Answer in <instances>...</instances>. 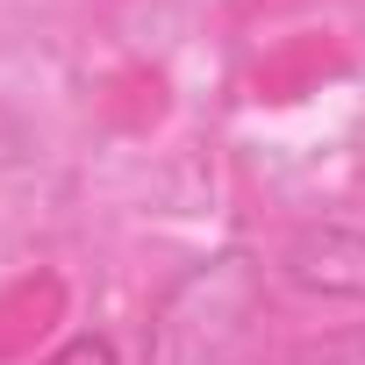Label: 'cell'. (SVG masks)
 <instances>
[{
  "label": "cell",
  "mask_w": 365,
  "mask_h": 365,
  "mask_svg": "<svg viewBox=\"0 0 365 365\" xmlns=\"http://www.w3.org/2000/svg\"><path fill=\"white\" fill-rule=\"evenodd\" d=\"M279 272H287L301 294H322V301H365V230L315 222V230H301V237L279 251Z\"/></svg>",
  "instance_id": "cell-2"
},
{
  "label": "cell",
  "mask_w": 365,
  "mask_h": 365,
  "mask_svg": "<svg viewBox=\"0 0 365 365\" xmlns=\"http://www.w3.org/2000/svg\"><path fill=\"white\" fill-rule=\"evenodd\" d=\"M251 315H258V265L230 251L172 287V301L150 329V351H158V365H230Z\"/></svg>",
  "instance_id": "cell-1"
},
{
  "label": "cell",
  "mask_w": 365,
  "mask_h": 365,
  "mask_svg": "<svg viewBox=\"0 0 365 365\" xmlns=\"http://www.w3.org/2000/svg\"><path fill=\"white\" fill-rule=\"evenodd\" d=\"M322 365H365V329H351V336H336V344L322 351Z\"/></svg>",
  "instance_id": "cell-4"
},
{
  "label": "cell",
  "mask_w": 365,
  "mask_h": 365,
  "mask_svg": "<svg viewBox=\"0 0 365 365\" xmlns=\"http://www.w3.org/2000/svg\"><path fill=\"white\" fill-rule=\"evenodd\" d=\"M43 365H115V344H108V336H72V344H58Z\"/></svg>",
  "instance_id": "cell-3"
}]
</instances>
